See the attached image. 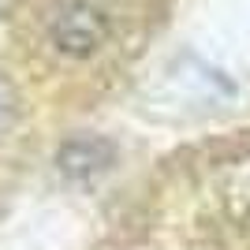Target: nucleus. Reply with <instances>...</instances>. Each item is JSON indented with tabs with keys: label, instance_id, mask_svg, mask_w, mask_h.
I'll return each instance as SVG.
<instances>
[{
	"label": "nucleus",
	"instance_id": "obj_1",
	"mask_svg": "<svg viewBox=\"0 0 250 250\" xmlns=\"http://www.w3.org/2000/svg\"><path fill=\"white\" fill-rule=\"evenodd\" d=\"M0 112H4V97H0Z\"/></svg>",
	"mask_w": 250,
	"mask_h": 250
}]
</instances>
